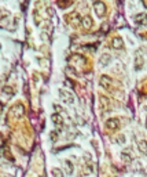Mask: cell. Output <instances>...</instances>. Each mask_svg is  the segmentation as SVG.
<instances>
[{
    "label": "cell",
    "mask_w": 147,
    "mask_h": 177,
    "mask_svg": "<svg viewBox=\"0 0 147 177\" xmlns=\"http://www.w3.org/2000/svg\"><path fill=\"white\" fill-rule=\"evenodd\" d=\"M59 96H61V98L66 104H73V102H74V96H73L72 93H69V91L59 90Z\"/></svg>",
    "instance_id": "cell-1"
},
{
    "label": "cell",
    "mask_w": 147,
    "mask_h": 177,
    "mask_svg": "<svg viewBox=\"0 0 147 177\" xmlns=\"http://www.w3.org/2000/svg\"><path fill=\"white\" fill-rule=\"evenodd\" d=\"M93 8H95V11H96V15L98 17H103L104 14H106V4L103 3V1H98V3L93 4Z\"/></svg>",
    "instance_id": "cell-2"
},
{
    "label": "cell",
    "mask_w": 147,
    "mask_h": 177,
    "mask_svg": "<svg viewBox=\"0 0 147 177\" xmlns=\"http://www.w3.org/2000/svg\"><path fill=\"white\" fill-rule=\"evenodd\" d=\"M106 127L109 130H117L120 127V120L117 118H110V119L106 120Z\"/></svg>",
    "instance_id": "cell-3"
},
{
    "label": "cell",
    "mask_w": 147,
    "mask_h": 177,
    "mask_svg": "<svg viewBox=\"0 0 147 177\" xmlns=\"http://www.w3.org/2000/svg\"><path fill=\"white\" fill-rule=\"evenodd\" d=\"M133 19H135V22L137 25H147V14H144V13L136 14Z\"/></svg>",
    "instance_id": "cell-4"
},
{
    "label": "cell",
    "mask_w": 147,
    "mask_h": 177,
    "mask_svg": "<svg viewBox=\"0 0 147 177\" xmlns=\"http://www.w3.org/2000/svg\"><path fill=\"white\" fill-rule=\"evenodd\" d=\"M81 25L84 26V29H91L93 25L92 22V18H91L90 15H85L84 18H81Z\"/></svg>",
    "instance_id": "cell-5"
},
{
    "label": "cell",
    "mask_w": 147,
    "mask_h": 177,
    "mask_svg": "<svg viewBox=\"0 0 147 177\" xmlns=\"http://www.w3.org/2000/svg\"><path fill=\"white\" fill-rule=\"evenodd\" d=\"M111 46H113V49H115V50H121L122 47H124V42H122L121 37H114L113 42H111Z\"/></svg>",
    "instance_id": "cell-6"
},
{
    "label": "cell",
    "mask_w": 147,
    "mask_h": 177,
    "mask_svg": "<svg viewBox=\"0 0 147 177\" xmlns=\"http://www.w3.org/2000/svg\"><path fill=\"white\" fill-rule=\"evenodd\" d=\"M51 119H52V122H54L55 126H58V127L63 126V119H62V116L59 115V114H54V115L51 116Z\"/></svg>",
    "instance_id": "cell-7"
},
{
    "label": "cell",
    "mask_w": 147,
    "mask_h": 177,
    "mask_svg": "<svg viewBox=\"0 0 147 177\" xmlns=\"http://www.w3.org/2000/svg\"><path fill=\"white\" fill-rule=\"evenodd\" d=\"M142 66H143V55L140 53H137L136 58H135V69L139 71V69H142Z\"/></svg>",
    "instance_id": "cell-8"
},
{
    "label": "cell",
    "mask_w": 147,
    "mask_h": 177,
    "mask_svg": "<svg viewBox=\"0 0 147 177\" xmlns=\"http://www.w3.org/2000/svg\"><path fill=\"white\" fill-rule=\"evenodd\" d=\"M63 165H65V172L68 174H73V172H74V166H73V163L69 161V159H66L63 162Z\"/></svg>",
    "instance_id": "cell-9"
},
{
    "label": "cell",
    "mask_w": 147,
    "mask_h": 177,
    "mask_svg": "<svg viewBox=\"0 0 147 177\" xmlns=\"http://www.w3.org/2000/svg\"><path fill=\"white\" fill-rule=\"evenodd\" d=\"M110 84H111L110 76H106V75L102 76V78H101V86L102 87H106V89H110Z\"/></svg>",
    "instance_id": "cell-10"
},
{
    "label": "cell",
    "mask_w": 147,
    "mask_h": 177,
    "mask_svg": "<svg viewBox=\"0 0 147 177\" xmlns=\"http://www.w3.org/2000/svg\"><path fill=\"white\" fill-rule=\"evenodd\" d=\"M137 148H139V151L142 152V154L147 155V141L146 140H140L139 143H137Z\"/></svg>",
    "instance_id": "cell-11"
},
{
    "label": "cell",
    "mask_w": 147,
    "mask_h": 177,
    "mask_svg": "<svg viewBox=\"0 0 147 177\" xmlns=\"http://www.w3.org/2000/svg\"><path fill=\"white\" fill-rule=\"evenodd\" d=\"M132 159H133L132 155H131L128 151H122L121 152V161H124L125 163H131L132 162Z\"/></svg>",
    "instance_id": "cell-12"
},
{
    "label": "cell",
    "mask_w": 147,
    "mask_h": 177,
    "mask_svg": "<svg viewBox=\"0 0 147 177\" xmlns=\"http://www.w3.org/2000/svg\"><path fill=\"white\" fill-rule=\"evenodd\" d=\"M70 17H72V22H70V24H72L74 28H76V26H79V24L81 22V18H80V15L77 14V13H74V14H72Z\"/></svg>",
    "instance_id": "cell-13"
},
{
    "label": "cell",
    "mask_w": 147,
    "mask_h": 177,
    "mask_svg": "<svg viewBox=\"0 0 147 177\" xmlns=\"http://www.w3.org/2000/svg\"><path fill=\"white\" fill-rule=\"evenodd\" d=\"M110 60H111V57H110V54H103L101 57V60H99V62H101V65H103V66H106L110 62Z\"/></svg>",
    "instance_id": "cell-14"
},
{
    "label": "cell",
    "mask_w": 147,
    "mask_h": 177,
    "mask_svg": "<svg viewBox=\"0 0 147 177\" xmlns=\"http://www.w3.org/2000/svg\"><path fill=\"white\" fill-rule=\"evenodd\" d=\"M51 174L52 177H63V173H62L61 169H58V167H54V169L51 170Z\"/></svg>",
    "instance_id": "cell-15"
},
{
    "label": "cell",
    "mask_w": 147,
    "mask_h": 177,
    "mask_svg": "<svg viewBox=\"0 0 147 177\" xmlns=\"http://www.w3.org/2000/svg\"><path fill=\"white\" fill-rule=\"evenodd\" d=\"M117 143H118V144H125V136H124V134H120L118 137H117Z\"/></svg>",
    "instance_id": "cell-16"
},
{
    "label": "cell",
    "mask_w": 147,
    "mask_h": 177,
    "mask_svg": "<svg viewBox=\"0 0 147 177\" xmlns=\"http://www.w3.org/2000/svg\"><path fill=\"white\" fill-rule=\"evenodd\" d=\"M50 137H51V140L52 141H57L58 140V131H51Z\"/></svg>",
    "instance_id": "cell-17"
},
{
    "label": "cell",
    "mask_w": 147,
    "mask_h": 177,
    "mask_svg": "<svg viewBox=\"0 0 147 177\" xmlns=\"http://www.w3.org/2000/svg\"><path fill=\"white\" fill-rule=\"evenodd\" d=\"M93 172V166L92 165H88V166H85V173L87 174H91Z\"/></svg>",
    "instance_id": "cell-18"
},
{
    "label": "cell",
    "mask_w": 147,
    "mask_h": 177,
    "mask_svg": "<svg viewBox=\"0 0 147 177\" xmlns=\"http://www.w3.org/2000/svg\"><path fill=\"white\" fill-rule=\"evenodd\" d=\"M144 6H146V8H147V0H144Z\"/></svg>",
    "instance_id": "cell-19"
},
{
    "label": "cell",
    "mask_w": 147,
    "mask_h": 177,
    "mask_svg": "<svg viewBox=\"0 0 147 177\" xmlns=\"http://www.w3.org/2000/svg\"><path fill=\"white\" fill-rule=\"evenodd\" d=\"M92 1H93V4H95V3H98V1H99V0H92Z\"/></svg>",
    "instance_id": "cell-20"
},
{
    "label": "cell",
    "mask_w": 147,
    "mask_h": 177,
    "mask_svg": "<svg viewBox=\"0 0 147 177\" xmlns=\"http://www.w3.org/2000/svg\"><path fill=\"white\" fill-rule=\"evenodd\" d=\"M146 127H147V118H146Z\"/></svg>",
    "instance_id": "cell-21"
}]
</instances>
